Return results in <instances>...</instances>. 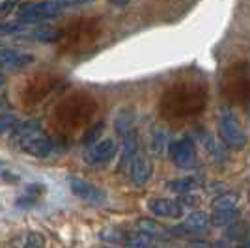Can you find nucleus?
Segmentation results:
<instances>
[{
	"label": "nucleus",
	"mask_w": 250,
	"mask_h": 248,
	"mask_svg": "<svg viewBox=\"0 0 250 248\" xmlns=\"http://www.w3.org/2000/svg\"><path fill=\"white\" fill-rule=\"evenodd\" d=\"M149 211L153 215H159V217L165 218H177L181 217L183 213V206L179 202H174V200H165V198H157V200H151L149 204Z\"/></svg>",
	"instance_id": "0eeeda50"
},
{
	"label": "nucleus",
	"mask_w": 250,
	"mask_h": 248,
	"mask_svg": "<svg viewBox=\"0 0 250 248\" xmlns=\"http://www.w3.org/2000/svg\"><path fill=\"white\" fill-rule=\"evenodd\" d=\"M11 135L22 151L32 157H49L54 149L52 140L43 133L42 125L34 120L17 124V127L11 131Z\"/></svg>",
	"instance_id": "f257e3e1"
},
{
	"label": "nucleus",
	"mask_w": 250,
	"mask_h": 248,
	"mask_svg": "<svg viewBox=\"0 0 250 248\" xmlns=\"http://www.w3.org/2000/svg\"><path fill=\"white\" fill-rule=\"evenodd\" d=\"M104 248H106V247H104Z\"/></svg>",
	"instance_id": "c85d7f7f"
},
{
	"label": "nucleus",
	"mask_w": 250,
	"mask_h": 248,
	"mask_svg": "<svg viewBox=\"0 0 250 248\" xmlns=\"http://www.w3.org/2000/svg\"><path fill=\"white\" fill-rule=\"evenodd\" d=\"M133 129H135V114L131 110H127V108L120 110L118 116H116V131L122 136H125Z\"/></svg>",
	"instance_id": "ddd939ff"
},
{
	"label": "nucleus",
	"mask_w": 250,
	"mask_h": 248,
	"mask_svg": "<svg viewBox=\"0 0 250 248\" xmlns=\"http://www.w3.org/2000/svg\"><path fill=\"white\" fill-rule=\"evenodd\" d=\"M194 186H196V179H192V177H183V179L172 181V183H170V190L179 192V194H185L188 190H192Z\"/></svg>",
	"instance_id": "6ab92c4d"
},
{
	"label": "nucleus",
	"mask_w": 250,
	"mask_h": 248,
	"mask_svg": "<svg viewBox=\"0 0 250 248\" xmlns=\"http://www.w3.org/2000/svg\"><path fill=\"white\" fill-rule=\"evenodd\" d=\"M249 200H250V192H249Z\"/></svg>",
	"instance_id": "cd10ccee"
},
{
	"label": "nucleus",
	"mask_w": 250,
	"mask_h": 248,
	"mask_svg": "<svg viewBox=\"0 0 250 248\" xmlns=\"http://www.w3.org/2000/svg\"><path fill=\"white\" fill-rule=\"evenodd\" d=\"M239 248H250V243H243Z\"/></svg>",
	"instance_id": "bb28decb"
},
{
	"label": "nucleus",
	"mask_w": 250,
	"mask_h": 248,
	"mask_svg": "<svg viewBox=\"0 0 250 248\" xmlns=\"http://www.w3.org/2000/svg\"><path fill=\"white\" fill-rule=\"evenodd\" d=\"M187 248H213V245L208 241H190Z\"/></svg>",
	"instance_id": "393cba45"
},
{
	"label": "nucleus",
	"mask_w": 250,
	"mask_h": 248,
	"mask_svg": "<svg viewBox=\"0 0 250 248\" xmlns=\"http://www.w3.org/2000/svg\"><path fill=\"white\" fill-rule=\"evenodd\" d=\"M4 84H6V75L0 71V90L4 88Z\"/></svg>",
	"instance_id": "a878e982"
},
{
	"label": "nucleus",
	"mask_w": 250,
	"mask_h": 248,
	"mask_svg": "<svg viewBox=\"0 0 250 248\" xmlns=\"http://www.w3.org/2000/svg\"><path fill=\"white\" fill-rule=\"evenodd\" d=\"M30 38L42 43H56L63 38V32L52 28V26H38V28L30 30Z\"/></svg>",
	"instance_id": "f8f14e48"
},
{
	"label": "nucleus",
	"mask_w": 250,
	"mask_h": 248,
	"mask_svg": "<svg viewBox=\"0 0 250 248\" xmlns=\"http://www.w3.org/2000/svg\"><path fill=\"white\" fill-rule=\"evenodd\" d=\"M63 10L65 8H81V6H86V4H92L95 0H56Z\"/></svg>",
	"instance_id": "b1692460"
},
{
	"label": "nucleus",
	"mask_w": 250,
	"mask_h": 248,
	"mask_svg": "<svg viewBox=\"0 0 250 248\" xmlns=\"http://www.w3.org/2000/svg\"><path fill=\"white\" fill-rule=\"evenodd\" d=\"M15 17L30 24H38L43 21H51L58 17L63 11V8L56 0H36V2H21L15 6Z\"/></svg>",
	"instance_id": "f03ea898"
},
{
	"label": "nucleus",
	"mask_w": 250,
	"mask_h": 248,
	"mask_svg": "<svg viewBox=\"0 0 250 248\" xmlns=\"http://www.w3.org/2000/svg\"><path fill=\"white\" fill-rule=\"evenodd\" d=\"M219 135L222 138V142L233 147V149H241L247 145V135L241 129L237 118L231 112H222L219 118Z\"/></svg>",
	"instance_id": "7ed1b4c3"
},
{
	"label": "nucleus",
	"mask_w": 250,
	"mask_h": 248,
	"mask_svg": "<svg viewBox=\"0 0 250 248\" xmlns=\"http://www.w3.org/2000/svg\"><path fill=\"white\" fill-rule=\"evenodd\" d=\"M17 124H19L17 116H13V114H2V116H0V135L11 133V131L17 127Z\"/></svg>",
	"instance_id": "aec40b11"
},
{
	"label": "nucleus",
	"mask_w": 250,
	"mask_h": 248,
	"mask_svg": "<svg viewBox=\"0 0 250 248\" xmlns=\"http://www.w3.org/2000/svg\"><path fill=\"white\" fill-rule=\"evenodd\" d=\"M239 217L237 209H222V211H213L211 215V224L213 226H229Z\"/></svg>",
	"instance_id": "4468645a"
},
{
	"label": "nucleus",
	"mask_w": 250,
	"mask_h": 248,
	"mask_svg": "<svg viewBox=\"0 0 250 248\" xmlns=\"http://www.w3.org/2000/svg\"><path fill=\"white\" fill-rule=\"evenodd\" d=\"M151 161L146 155H136L131 163V177L136 185H144L147 179L151 177Z\"/></svg>",
	"instance_id": "9d476101"
},
{
	"label": "nucleus",
	"mask_w": 250,
	"mask_h": 248,
	"mask_svg": "<svg viewBox=\"0 0 250 248\" xmlns=\"http://www.w3.org/2000/svg\"><path fill=\"white\" fill-rule=\"evenodd\" d=\"M125 140V147H124V163H133V159L136 157V151H138V136H136L135 129L129 131L127 135L124 136Z\"/></svg>",
	"instance_id": "2eb2a0df"
},
{
	"label": "nucleus",
	"mask_w": 250,
	"mask_h": 248,
	"mask_svg": "<svg viewBox=\"0 0 250 248\" xmlns=\"http://www.w3.org/2000/svg\"><path fill=\"white\" fill-rule=\"evenodd\" d=\"M101 131H103V124H95L94 129H92V131H88V135H86V138H84V144L94 145L95 140H97L99 135H101Z\"/></svg>",
	"instance_id": "412c9836"
},
{
	"label": "nucleus",
	"mask_w": 250,
	"mask_h": 248,
	"mask_svg": "<svg viewBox=\"0 0 250 248\" xmlns=\"http://www.w3.org/2000/svg\"><path fill=\"white\" fill-rule=\"evenodd\" d=\"M124 241L129 248H155V245H153L155 237L146 233V231H140V229L138 231H127L124 235Z\"/></svg>",
	"instance_id": "9b49d317"
},
{
	"label": "nucleus",
	"mask_w": 250,
	"mask_h": 248,
	"mask_svg": "<svg viewBox=\"0 0 250 248\" xmlns=\"http://www.w3.org/2000/svg\"><path fill=\"white\" fill-rule=\"evenodd\" d=\"M30 26V22H24L21 19H17L13 22H2L0 24V34H21V32L32 30Z\"/></svg>",
	"instance_id": "a211bd4d"
},
{
	"label": "nucleus",
	"mask_w": 250,
	"mask_h": 248,
	"mask_svg": "<svg viewBox=\"0 0 250 248\" xmlns=\"http://www.w3.org/2000/svg\"><path fill=\"white\" fill-rule=\"evenodd\" d=\"M69 188L77 198H81L84 202L92 204V206H103L106 204V192L101 190L94 183H88L81 177H71L69 179Z\"/></svg>",
	"instance_id": "20e7f679"
},
{
	"label": "nucleus",
	"mask_w": 250,
	"mask_h": 248,
	"mask_svg": "<svg viewBox=\"0 0 250 248\" xmlns=\"http://www.w3.org/2000/svg\"><path fill=\"white\" fill-rule=\"evenodd\" d=\"M247 235V224H229V229H228V237H233V239H239V237H245Z\"/></svg>",
	"instance_id": "4be33fe9"
},
{
	"label": "nucleus",
	"mask_w": 250,
	"mask_h": 248,
	"mask_svg": "<svg viewBox=\"0 0 250 248\" xmlns=\"http://www.w3.org/2000/svg\"><path fill=\"white\" fill-rule=\"evenodd\" d=\"M24 248H45V237L40 235V233H30L28 243H26Z\"/></svg>",
	"instance_id": "5701e85b"
},
{
	"label": "nucleus",
	"mask_w": 250,
	"mask_h": 248,
	"mask_svg": "<svg viewBox=\"0 0 250 248\" xmlns=\"http://www.w3.org/2000/svg\"><path fill=\"white\" fill-rule=\"evenodd\" d=\"M138 229H140V231H146L149 235H153L155 239L167 233V227H163L159 222L151 220V218H140V220H138Z\"/></svg>",
	"instance_id": "f3484780"
},
{
	"label": "nucleus",
	"mask_w": 250,
	"mask_h": 248,
	"mask_svg": "<svg viewBox=\"0 0 250 248\" xmlns=\"http://www.w3.org/2000/svg\"><path fill=\"white\" fill-rule=\"evenodd\" d=\"M209 222H211V218H209L208 213H204V211H192V213L185 218L183 226L172 227V233H174V235H183V233L204 231V229L209 226Z\"/></svg>",
	"instance_id": "423d86ee"
},
{
	"label": "nucleus",
	"mask_w": 250,
	"mask_h": 248,
	"mask_svg": "<svg viewBox=\"0 0 250 248\" xmlns=\"http://www.w3.org/2000/svg\"><path fill=\"white\" fill-rule=\"evenodd\" d=\"M32 62H34L32 54L0 47V65L4 67H24V65H30Z\"/></svg>",
	"instance_id": "1a4fd4ad"
},
{
	"label": "nucleus",
	"mask_w": 250,
	"mask_h": 248,
	"mask_svg": "<svg viewBox=\"0 0 250 248\" xmlns=\"http://www.w3.org/2000/svg\"><path fill=\"white\" fill-rule=\"evenodd\" d=\"M170 159L181 168H187L196 161V147L190 138H181L170 144Z\"/></svg>",
	"instance_id": "39448f33"
},
{
	"label": "nucleus",
	"mask_w": 250,
	"mask_h": 248,
	"mask_svg": "<svg viewBox=\"0 0 250 248\" xmlns=\"http://www.w3.org/2000/svg\"><path fill=\"white\" fill-rule=\"evenodd\" d=\"M114 153H116L114 140L104 138V140H101V142H97V144H94L90 147V151H88V155H86V161H88L90 165H99V163H104V161L112 159Z\"/></svg>",
	"instance_id": "6e6552de"
},
{
	"label": "nucleus",
	"mask_w": 250,
	"mask_h": 248,
	"mask_svg": "<svg viewBox=\"0 0 250 248\" xmlns=\"http://www.w3.org/2000/svg\"><path fill=\"white\" fill-rule=\"evenodd\" d=\"M239 202V196L235 192H226L213 200V211H222V209H235Z\"/></svg>",
	"instance_id": "dca6fc26"
}]
</instances>
